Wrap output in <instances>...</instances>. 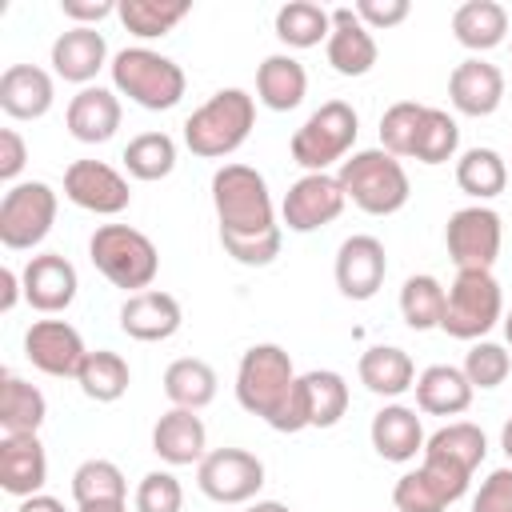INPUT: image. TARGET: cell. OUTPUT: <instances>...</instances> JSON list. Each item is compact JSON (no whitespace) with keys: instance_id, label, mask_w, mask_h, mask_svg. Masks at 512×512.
<instances>
[{"instance_id":"obj_55","label":"cell","mask_w":512,"mask_h":512,"mask_svg":"<svg viewBox=\"0 0 512 512\" xmlns=\"http://www.w3.org/2000/svg\"><path fill=\"white\" fill-rule=\"evenodd\" d=\"M500 448H504V456L512 460V416H508L504 428H500Z\"/></svg>"},{"instance_id":"obj_36","label":"cell","mask_w":512,"mask_h":512,"mask_svg":"<svg viewBox=\"0 0 512 512\" xmlns=\"http://www.w3.org/2000/svg\"><path fill=\"white\" fill-rule=\"evenodd\" d=\"M444 300H448V288L420 272V276H408L404 288H400V316L412 332H428V328H440L444 320Z\"/></svg>"},{"instance_id":"obj_53","label":"cell","mask_w":512,"mask_h":512,"mask_svg":"<svg viewBox=\"0 0 512 512\" xmlns=\"http://www.w3.org/2000/svg\"><path fill=\"white\" fill-rule=\"evenodd\" d=\"M80 512H128L124 500H96V504H80Z\"/></svg>"},{"instance_id":"obj_45","label":"cell","mask_w":512,"mask_h":512,"mask_svg":"<svg viewBox=\"0 0 512 512\" xmlns=\"http://www.w3.org/2000/svg\"><path fill=\"white\" fill-rule=\"evenodd\" d=\"M136 512H180L184 508V488L172 472H148L136 484Z\"/></svg>"},{"instance_id":"obj_17","label":"cell","mask_w":512,"mask_h":512,"mask_svg":"<svg viewBox=\"0 0 512 512\" xmlns=\"http://www.w3.org/2000/svg\"><path fill=\"white\" fill-rule=\"evenodd\" d=\"M448 100L460 116H492L504 100V72L480 56H468L448 76Z\"/></svg>"},{"instance_id":"obj_35","label":"cell","mask_w":512,"mask_h":512,"mask_svg":"<svg viewBox=\"0 0 512 512\" xmlns=\"http://www.w3.org/2000/svg\"><path fill=\"white\" fill-rule=\"evenodd\" d=\"M328 32H332V12L312 0H288L276 12V36L288 48H316L320 40L328 44Z\"/></svg>"},{"instance_id":"obj_48","label":"cell","mask_w":512,"mask_h":512,"mask_svg":"<svg viewBox=\"0 0 512 512\" xmlns=\"http://www.w3.org/2000/svg\"><path fill=\"white\" fill-rule=\"evenodd\" d=\"M352 12L364 20V28H396L408 20L412 4L408 0H356Z\"/></svg>"},{"instance_id":"obj_12","label":"cell","mask_w":512,"mask_h":512,"mask_svg":"<svg viewBox=\"0 0 512 512\" xmlns=\"http://www.w3.org/2000/svg\"><path fill=\"white\" fill-rule=\"evenodd\" d=\"M348 196L340 188L336 176L328 172H304L288 192H284V204H280V216L292 232H316L324 224H332L340 212H344Z\"/></svg>"},{"instance_id":"obj_34","label":"cell","mask_w":512,"mask_h":512,"mask_svg":"<svg viewBox=\"0 0 512 512\" xmlns=\"http://www.w3.org/2000/svg\"><path fill=\"white\" fill-rule=\"evenodd\" d=\"M456 184L472 200H492L508 184V164H504V156L496 148H468L456 160Z\"/></svg>"},{"instance_id":"obj_42","label":"cell","mask_w":512,"mask_h":512,"mask_svg":"<svg viewBox=\"0 0 512 512\" xmlns=\"http://www.w3.org/2000/svg\"><path fill=\"white\" fill-rule=\"evenodd\" d=\"M424 108H428V104H416V100L392 104V108L380 116V148L392 152L396 160H400V156H412L420 120H424Z\"/></svg>"},{"instance_id":"obj_13","label":"cell","mask_w":512,"mask_h":512,"mask_svg":"<svg viewBox=\"0 0 512 512\" xmlns=\"http://www.w3.org/2000/svg\"><path fill=\"white\" fill-rule=\"evenodd\" d=\"M64 196L76 208L96 212V216H116L132 204L128 180L104 160H72L64 168Z\"/></svg>"},{"instance_id":"obj_10","label":"cell","mask_w":512,"mask_h":512,"mask_svg":"<svg viewBox=\"0 0 512 512\" xmlns=\"http://www.w3.org/2000/svg\"><path fill=\"white\" fill-rule=\"evenodd\" d=\"M444 244H448V260L456 264V272H492L500 244H504V224L492 208L468 204L448 216Z\"/></svg>"},{"instance_id":"obj_29","label":"cell","mask_w":512,"mask_h":512,"mask_svg":"<svg viewBox=\"0 0 512 512\" xmlns=\"http://www.w3.org/2000/svg\"><path fill=\"white\" fill-rule=\"evenodd\" d=\"M44 416H48L44 392L36 384L20 380L16 372H4V384H0V428H4V436H36Z\"/></svg>"},{"instance_id":"obj_46","label":"cell","mask_w":512,"mask_h":512,"mask_svg":"<svg viewBox=\"0 0 512 512\" xmlns=\"http://www.w3.org/2000/svg\"><path fill=\"white\" fill-rule=\"evenodd\" d=\"M280 228L276 232H268V236H256V240H232V236H220V244H224V252L236 260V264H248V268H264V264H272L276 256H280Z\"/></svg>"},{"instance_id":"obj_40","label":"cell","mask_w":512,"mask_h":512,"mask_svg":"<svg viewBox=\"0 0 512 512\" xmlns=\"http://www.w3.org/2000/svg\"><path fill=\"white\" fill-rule=\"evenodd\" d=\"M456 148H460V124L444 108H424L412 160H420V164H444V160L456 156Z\"/></svg>"},{"instance_id":"obj_32","label":"cell","mask_w":512,"mask_h":512,"mask_svg":"<svg viewBox=\"0 0 512 512\" xmlns=\"http://www.w3.org/2000/svg\"><path fill=\"white\" fill-rule=\"evenodd\" d=\"M76 384H80V392H84L88 400H96V404H116V400L128 392L132 372H128V360H124L120 352L96 348V352L84 356V364H80V372H76Z\"/></svg>"},{"instance_id":"obj_44","label":"cell","mask_w":512,"mask_h":512,"mask_svg":"<svg viewBox=\"0 0 512 512\" xmlns=\"http://www.w3.org/2000/svg\"><path fill=\"white\" fill-rule=\"evenodd\" d=\"M508 372H512V356L492 340H476L464 356V376H468L472 388H484V392L500 388L508 380Z\"/></svg>"},{"instance_id":"obj_3","label":"cell","mask_w":512,"mask_h":512,"mask_svg":"<svg viewBox=\"0 0 512 512\" xmlns=\"http://www.w3.org/2000/svg\"><path fill=\"white\" fill-rule=\"evenodd\" d=\"M256 124V100L244 88H220L208 104H200L184 120V144L192 156L224 160L232 156Z\"/></svg>"},{"instance_id":"obj_26","label":"cell","mask_w":512,"mask_h":512,"mask_svg":"<svg viewBox=\"0 0 512 512\" xmlns=\"http://www.w3.org/2000/svg\"><path fill=\"white\" fill-rule=\"evenodd\" d=\"M304 92H308V72L296 56H288V52L264 56V64L256 68V100L264 108L292 112V108H300Z\"/></svg>"},{"instance_id":"obj_50","label":"cell","mask_w":512,"mask_h":512,"mask_svg":"<svg viewBox=\"0 0 512 512\" xmlns=\"http://www.w3.org/2000/svg\"><path fill=\"white\" fill-rule=\"evenodd\" d=\"M28 164V144L16 128H4L0 132V180H16L20 168Z\"/></svg>"},{"instance_id":"obj_19","label":"cell","mask_w":512,"mask_h":512,"mask_svg":"<svg viewBox=\"0 0 512 512\" xmlns=\"http://www.w3.org/2000/svg\"><path fill=\"white\" fill-rule=\"evenodd\" d=\"M328 64L340 72V76H364L372 72L380 48L372 40V28H364V20L352 12V8H332V32H328Z\"/></svg>"},{"instance_id":"obj_38","label":"cell","mask_w":512,"mask_h":512,"mask_svg":"<svg viewBox=\"0 0 512 512\" xmlns=\"http://www.w3.org/2000/svg\"><path fill=\"white\" fill-rule=\"evenodd\" d=\"M124 168L136 180H164L176 168V140L168 132H140L124 148Z\"/></svg>"},{"instance_id":"obj_5","label":"cell","mask_w":512,"mask_h":512,"mask_svg":"<svg viewBox=\"0 0 512 512\" xmlns=\"http://www.w3.org/2000/svg\"><path fill=\"white\" fill-rule=\"evenodd\" d=\"M88 256L96 264V272L124 288L128 296L136 292H148V284L156 280L160 272V252L156 244L140 232V228H128V224H100L88 240Z\"/></svg>"},{"instance_id":"obj_8","label":"cell","mask_w":512,"mask_h":512,"mask_svg":"<svg viewBox=\"0 0 512 512\" xmlns=\"http://www.w3.org/2000/svg\"><path fill=\"white\" fill-rule=\"evenodd\" d=\"M504 320V296L492 272H456L448 300H444V320L440 328L452 340H480Z\"/></svg>"},{"instance_id":"obj_54","label":"cell","mask_w":512,"mask_h":512,"mask_svg":"<svg viewBox=\"0 0 512 512\" xmlns=\"http://www.w3.org/2000/svg\"><path fill=\"white\" fill-rule=\"evenodd\" d=\"M244 512H292L288 504H280V500H252Z\"/></svg>"},{"instance_id":"obj_37","label":"cell","mask_w":512,"mask_h":512,"mask_svg":"<svg viewBox=\"0 0 512 512\" xmlns=\"http://www.w3.org/2000/svg\"><path fill=\"white\" fill-rule=\"evenodd\" d=\"M188 0H120V20L132 36L140 40H156L164 32H172L184 16H188Z\"/></svg>"},{"instance_id":"obj_56","label":"cell","mask_w":512,"mask_h":512,"mask_svg":"<svg viewBox=\"0 0 512 512\" xmlns=\"http://www.w3.org/2000/svg\"><path fill=\"white\" fill-rule=\"evenodd\" d=\"M504 340L512 344V312H504Z\"/></svg>"},{"instance_id":"obj_16","label":"cell","mask_w":512,"mask_h":512,"mask_svg":"<svg viewBox=\"0 0 512 512\" xmlns=\"http://www.w3.org/2000/svg\"><path fill=\"white\" fill-rule=\"evenodd\" d=\"M20 284H24V300H28L36 312H44V316L64 312V308L76 300V288H80L76 268H72L60 252H40V256H32V260L24 264V272H20Z\"/></svg>"},{"instance_id":"obj_28","label":"cell","mask_w":512,"mask_h":512,"mask_svg":"<svg viewBox=\"0 0 512 512\" xmlns=\"http://www.w3.org/2000/svg\"><path fill=\"white\" fill-rule=\"evenodd\" d=\"M356 372H360V384H364L368 392H376V396H400V392H408V388L416 384V364H412V356H408L404 348H396V344H376V348H368V352L360 356Z\"/></svg>"},{"instance_id":"obj_7","label":"cell","mask_w":512,"mask_h":512,"mask_svg":"<svg viewBox=\"0 0 512 512\" xmlns=\"http://www.w3.org/2000/svg\"><path fill=\"white\" fill-rule=\"evenodd\" d=\"M360 132V116L344 100H324L296 132H292V160L308 172H328L332 164H344Z\"/></svg>"},{"instance_id":"obj_31","label":"cell","mask_w":512,"mask_h":512,"mask_svg":"<svg viewBox=\"0 0 512 512\" xmlns=\"http://www.w3.org/2000/svg\"><path fill=\"white\" fill-rule=\"evenodd\" d=\"M216 384H220L216 368L196 356H180L164 372V396L172 400V408H188V412L208 408L216 400Z\"/></svg>"},{"instance_id":"obj_33","label":"cell","mask_w":512,"mask_h":512,"mask_svg":"<svg viewBox=\"0 0 512 512\" xmlns=\"http://www.w3.org/2000/svg\"><path fill=\"white\" fill-rule=\"evenodd\" d=\"M300 392H304V412H308V428H332L340 424V416L348 412V384L340 372L332 368H312L300 376Z\"/></svg>"},{"instance_id":"obj_21","label":"cell","mask_w":512,"mask_h":512,"mask_svg":"<svg viewBox=\"0 0 512 512\" xmlns=\"http://www.w3.org/2000/svg\"><path fill=\"white\" fill-rule=\"evenodd\" d=\"M64 124H68V132L80 144H104V140H112L116 128H120V100H116V92L112 88H100V84L80 88L68 100Z\"/></svg>"},{"instance_id":"obj_15","label":"cell","mask_w":512,"mask_h":512,"mask_svg":"<svg viewBox=\"0 0 512 512\" xmlns=\"http://www.w3.org/2000/svg\"><path fill=\"white\" fill-rule=\"evenodd\" d=\"M384 272H388V256H384V244L376 236L360 232V236H348L336 248V288H340V296L372 300L384 284Z\"/></svg>"},{"instance_id":"obj_49","label":"cell","mask_w":512,"mask_h":512,"mask_svg":"<svg viewBox=\"0 0 512 512\" xmlns=\"http://www.w3.org/2000/svg\"><path fill=\"white\" fill-rule=\"evenodd\" d=\"M60 12L68 20H76L80 28H96L104 16L120 12V4L116 0H60Z\"/></svg>"},{"instance_id":"obj_1","label":"cell","mask_w":512,"mask_h":512,"mask_svg":"<svg viewBox=\"0 0 512 512\" xmlns=\"http://www.w3.org/2000/svg\"><path fill=\"white\" fill-rule=\"evenodd\" d=\"M236 400L244 412L260 416L276 432H304L308 428L300 376L292 368V356L280 344H252L240 356Z\"/></svg>"},{"instance_id":"obj_20","label":"cell","mask_w":512,"mask_h":512,"mask_svg":"<svg viewBox=\"0 0 512 512\" xmlns=\"http://www.w3.org/2000/svg\"><path fill=\"white\" fill-rule=\"evenodd\" d=\"M152 452L172 464V468H184V464H200L208 456V428L196 412L188 408H168L156 428H152Z\"/></svg>"},{"instance_id":"obj_23","label":"cell","mask_w":512,"mask_h":512,"mask_svg":"<svg viewBox=\"0 0 512 512\" xmlns=\"http://www.w3.org/2000/svg\"><path fill=\"white\" fill-rule=\"evenodd\" d=\"M104 60H108V44H104V36L96 28L72 24L68 32H60L52 40V68L68 84H84L88 88V80H96Z\"/></svg>"},{"instance_id":"obj_9","label":"cell","mask_w":512,"mask_h":512,"mask_svg":"<svg viewBox=\"0 0 512 512\" xmlns=\"http://www.w3.org/2000/svg\"><path fill=\"white\" fill-rule=\"evenodd\" d=\"M56 224V192L44 180L12 184L0 200V244L12 252L36 248Z\"/></svg>"},{"instance_id":"obj_47","label":"cell","mask_w":512,"mask_h":512,"mask_svg":"<svg viewBox=\"0 0 512 512\" xmlns=\"http://www.w3.org/2000/svg\"><path fill=\"white\" fill-rule=\"evenodd\" d=\"M472 512H512V468L488 472V480L472 496Z\"/></svg>"},{"instance_id":"obj_39","label":"cell","mask_w":512,"mask_h":512,"mask_svg":"<svg viewBox=\"0 0 512 512\" xmlns=\"http://www.w3.org/2000/svg\"><path fill=\"white\" fill-rule=\"evenodd\" d=\"M424 452L444 456V460H452V464L476 472V468L484 464V456H488V440H484V432H480L472 420H456V424H444L440 432H432V436L424 440Z\"/></svg>"},{"instance_id":"obj_14","label":"cell","mask_w":512,"mask_h":512,"mask_svg":"<svg viewBox=\"0 0 512 512\" xmlns=\"http://www.w3.org/2000/svg\"><path fill=\"white\" fill-rule=\"evenodd\" d=\"M24 356L44 376H76L88 348L68 320H36L24 332Z\"/></svg>"},{"instance_id":"obj_18","label":"cell","mask_w":512,"mask_h":512,"mask_svg":"<svg viewBox=\"0 0 512 512\" xmlns=\"http://www.w3.org/2000/svg\"><path fill=\"white\" fill-rule=\"evenodd\" d=\"M180 324H184V312H180L176 296H168L160 288L136 292L120 304V328H124V336H132L140 344L168 340V336L180 332Z\"/></svg>"},{"instance_id":"obj_27","label":"cell","mask_w":512,"mask_h":512,"mask_svg":"<svg viewBox=\"0 0 512 512\" xmlns=\"http://www.w3.org/2000/svg\"><path fill=\"white\" fill-rule=\"evenodd\" d=\"M412 388H416L420 412H428V416H460V412H468L472 392H476V388L468 384L464 368H452V364H432V368H424Z\"/></svg>"},{"instance_id":"obj_30","label":"cell","mask_w":512,"mask_h":512,"mask_svg":"<svg viewBox=\"0 0 512 512\" xmlns=\"http://www.w3.org/2000/svg\"><path fill=\"white\" fill-rule=\"evenodd\" d=\"M452 32L464 48L488 52V48L508 40V12L496 0H468L452 12Z\"/></svg>"},{"instance_id":"obj_51","label":"cell","mask_w":512,"mask_h":512,"mask_svg":"<svg viewBox=\"0 0 512 512\" xmlns=\"http://www.w3.org/2000/svg\"><path fill=\"white\" fill-rule=\"evenodd\" d=\"M20 296H24V284H20V276H16L12 268H0V312H12Z\"/></svg>"},{"instance_id":"obj_41","label":"cell","mask_w":512,"mask_h":512,"mask_svg":"<svg viewBox=\"0 0 512 512\" xmlns=\"http://www.w3.org/2000/svg\"><path fill=\"white\" fill-rule=\"evenodd\" d=\"M72 496L76 504H96V500H124L128 496V480L112 460H84L72 472Z\"/></svg>"},{"instance_id":"obj_11","label":"cell","mask_w":512,"mask_h":512,"mask_svg":"<svg viewBox=\"0 0 512 512\" xmlns=\"http://www.w3.org/2000/svg\"><path fill=\"white\" fill-rule=\"evenodd\" d=\"M196 484L216 504H248L264 488V460L244 448H212L196 464Z\"/></svg>"},{"instance_id":"obj_6","label":"cell","mask_w":512,"mask_h":512,"mask_svg":"<svg viewBox=\"0 0 512 512\" xmlns=\"http://www.w3.org/2000/svg\"><path fill=\"white\" fill-rule=\"evenodd\" d=\"M112 88L148 112H168L184 96V68L152 48H124L112 56Z\"/></svg>"},{"instance_id":"obj_43","label":"cell","mask_w":512,"mask_h":512,"mask_svg":"<svg viewBox=\"0 0 512 512\" xmlns=\"http://www.w3.org/2000/svg\"><path fill=\"white\" fill-rule=\"evenodd\" d=\"M392 504H396V512H444L452 500H448V492L424 468H416V472H404L396 480Z\"/></svg>"},{"instance_id":"obj_22","label":"cell","mask_w":512,"mask_h":512,"mask_svg":"<svg viewBox=\"0 0 512 512\" xmlns=\"http://www.w3.org/2000/svg\"><path fill=\"white\" fill-rule=\"evenodd\" d=\"M48 480V456L40 436H4L0 440V488L8 496H36Z\"/></svg>"},{"instance_id":"obj_24","label":"cell","mask_w":512,"mask_h":512,"mask_svg":"<svg viewBox=\"0 0 512 512\" xmlns=\"http://www.w3.org/2000/svg\"><path fill=\"white\" fill-rule=\"evenodd\" d=\"M56 100L52 76L36 64H12L0 76V108L12 120H40Z\"/></svg>"},{"instance_id":"obj_25","label":"cell","mask_w":512,"mask_h":512,"mask_svg":"<svg viewBox=\"0 0 512 512\" xmlns=\"http://www.w3.org/2000/svg\"><path fill=\"white\" fill-rule=\"evenodd\" d=\"M372 448L392 460V464H408L416 456H424V428H420V416L404 404H384L376 416H372Z\"/></svg>"},{"instance_id":"obj_2","label":"cell","mask_w":512,"mask_h":512,"mask_svg":"<svg viewBox=\"0 0 512 512\" xmlns=\"http://www.w3.org/2000/svg\"><path fill=\"white\" fill-rule=\"evenodd\" d=\"M212 204H216L220 236L256 240L280 228L268 180L252 164H220L212 172Z\"/></svg>"},{"instance_id":"obj_4","label":"cell","mask_w":512,"mask_h":512,"mask_svg":"<svg viewBox=\"0 0 512 512\" xmlns=\"http://www.w3.org/2000/svg\"><path fill=\"white\" fill-rule=\"evenodd\" d=\"M336 180H340L344 196H348L360 212H368V216H392V212H400V208L408 204V196H412V184H408L404 164H400L392 152H384V148L352 152V156L340 164Z\"/></svg>"},{"instance_id":"obj_52","label":"cell","mask_w":512,"mask_h":512,"mask_svg":"<svg viewBox=\"0 0 512 512\" xmlns=\"http://www.w3.org/2000/svg\"><path fill=\"white\" fill-rule=\"evenodd\" d=\"M16 512H64V504L56 500V496H44V492H36V496H28Z\"/></svg>"}]
</instances>
